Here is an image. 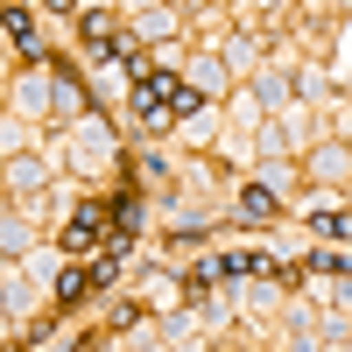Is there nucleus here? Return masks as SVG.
Returning a JSON list of instances; mask_svg holds the SVG:
<instances>
[{"label":"nucleus","mask_w":352,"mask_h":352,"mask_svg":"<svg viewBox=\"0 0 352 352\" xmlns=\"http://www.w3.org/2000/svg\"><path fill=\"white\" fill-rule=\"evenodd\" d=\"M0 21H8V36H14L21 50H36V14H21V8H8Z\"/></svg>","instance_id":"obj_1"}]
</instances>
